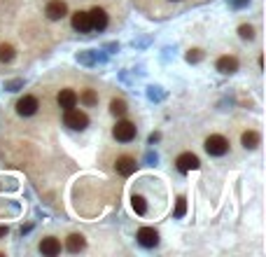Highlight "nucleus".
I'll use <instances>...</instances> for the list:
<instances>
[{"mask_svg":"<svg viewBox=\"0 0 266 257\" xmlns=\"http://www.w3.org/2000/svg\"><path fill=\"white\" fill-rule=\"evenodd\" d=\"M115 168H117V173L119 176H124V178H128V176H133L136 173V168H138V164H136V159L133 157H119V159L115 161Z\"/></svg>","mask_w":266,"mask_h":257,"instance_id":"obj_9","label":"nucleus"},{"mask_svg":"<svg viewBox=\"0 0 266 257\" xmlns=\"http://www.w3.org/2000/svg\"><path fill=\"white\" fill-rule=\"evenodd\" d=\"M201 59H203V52H201V49H189L187 52V61L189 63H199Z\"/></svg>","mask_w":266,"mask_h":257,"instance_id":"obj_21","label":"nucleus"},{"mask_svg":"<svg viewBox=\"0 0 266 257\" xmlns=\"http://www.w3.org/2000/svg\"><path fill=\"white\" fill-rule=\"evenodd\" d=\"M126 103H124V101H121V98H112V101H110V112H112V115L115 117H124L126 115Z\"/></svg>","mask_w":266,"mask_h":257,"instance_id":"obj_17","label":"nucleus"},{"mask_svg":"<svg viewBox=\"0 0 266 257\" xmlns=\"http://www.w3.org/2000/svg\"><path fill=\"white\" fill-rule=\"evenodd\" d=\"M14 54H17V52H14L12 45H7V42L0 45V61L3 63H10L14 59Z\"/></svg>","mask_w":266,"mask_h":257,"instance_id":"obj_19","label":"nucleus"},{"mask_svg":"<svg viewBox=\"0 0 266 257\" xmlns=\"http://www.w3.org/2000/svg\"><path fill=\"white\" fill-rule=\"evenodd\" d=\"M19 87H24V80H12V82H7L5 89H7V92H17Z\"/></svg>","mask_w":266,"mask_h":257,"instance_id":"obj_24","label":"nucleus"},{"mask_svg":"<svg viewBox=\"0 0 266 257\" xmlns=\"http://www.w3.org/2000/svg\"><path fill=\"white\" fill-rule=\"evenodd\" d=\"M175 166H178V171H180V173H192V171H196V168L201 166V161H199V157H196V154L182 152L180 157L175 159Z\"/></svg>","mask_w":266,"mask_h":257,"instance_id":"obj_4","label":"nucleus"},{"mask_svg":"<svg viewBox=\"0 0 266 257\" xmlns=\"http://www.w3.org/2000/svg\"><path fill=\"white\" fill-rule=\"evenodd\" d=\"M82 63H96V61H103V56H96V54H79L77 56Z\"/></svg>","mask_w":266,"mask_h":257,"instance_id":"obj_23","label":"nucleus"},{"mask_svg":"<svg viewBox=\"0 0 266 257\" xmlns=\"http://www.w3.org/2000/svg\"><path fill=\"white\" fill-rule=\"evenodd\" d=\"M56 103H59V108H63V110H70V108L77 105V94H75L73 89H61L59 96H56Z\"/></svg>","mask_w":266,"mask_h":257,"instance_id":"obj_10","label":"nucleus"},{"mask_svg":"<svg viewBox=\"0 0 266 257\" xmlns=\"http://www.w3.org/2000/svg\"><path fill=\"white\" fill-rule=\"evenodd\" d=\"M131 206H133V210H136L138 215H145V213H147V201H145V196L133 194V196H131Z\"/></svg>","mask_w":266,"mask_h":257,"instance_id":"obj_18","label":"nucleus"},{"mask_svg":"<svg viewBox=\"0 0 266 257\" xmlns=\"http://www.w3.org/2000/svg\"><path fill=\"white\" fill-rule=\"evenodd\" d=\"M77 101L82 105H86V108H94V105L98 103V94L94 92V89H84V92L77 96Z\"/></svg>","mask_w":266,"mask_h":257,"instance_id":"obj_16","label":"nucleus"},{"mask_svg":"<svg viewBox=\"0 0 266 257\" xmlns=\"http://www.w3.org/2000/svg\"><path fill=\"white\" fill-rule=\"evenodd\" d=\"M45 14H47V19H52V21H61V19L68 14V5L63 0H52V3H47V7H45Z\"/></svg>","mask_w":266,"mask_h":257,"instance_id":"obj_7","label":"nucleus"},{"mask_svg":"<svg viewBox=\"0 0 266 257\" xmlns=\"http://www.w3.org/2000/svg\"><path fill=\"white\" fill-rule=\"evenodd\" d=\"M84 245H86V241H84V236H82V234H70V236L66 239V248L70 252L84 250Z\"/></svg>","mask_w":266,"mask_h":257,"instance_id":"obj_14","label":"nucleus"},{"mask_svg":"<svg viewBox=\"0 0 266 257\" xmlns=\"http://www.w3.org/2000/svg\"><path fill=\"white\" fill-rule=\"evenodd\" d=\"M187 213V199L185 196H178V203H175V218H185Z\"/></svg>","mask_w":266,"mask_h":257,"instance_id":"obj_20","label":"nucleus"},{"mask_svg":"<svg viewBox=\"0 0 266 257\" xmlns=\"http://www.w3.org/2000/svg\"><path fill=\"white\" fill-rule=\"evenodd\" d=\"M238 35H241L243 40H252V37H254V28H252V26H241V28H238Z\"/></svg>","mask_w":266,"mask_h":257,"instance_id":"obj_22","label":"nucleus"},{"mask_svg":"<svg viewBox=\"0 0 266 257\" xmlns=\"http://www.w3.org/2000/svg\"><path fill=\"white\" fill-rule=\"evenodd\" d=\"M138 243L143 245V248H154V245H159L157 229H152V227H143V229L138 232Z\"/></svg>","mask_w":266,"mask_h":257,"instance_id":"obj_8","label":"nucleus"},{"mask_svg":"<svg viewBox=\"0 0 266 257\" xmlns=\"http://www.w3.org/2000/svg\"><path fill=\"white\" fill-rule=\"evenodd\" d=\"M73 28L79 33H89L91 31V21H89V12H75L73 14Z\"/></svg>","mask_w":266,"mask_h":257,"instance_id":"obj_13","label":"nucleus"},{"mask_svg":"<svg viewBox=\"0 0 266 257\" xmlns=\"http://www.w3.org/2000/svg\"><path fill=\"white\" fill-rule=\"evenodd\" d=\"M7 234H10V227H7V225H0V239H5Z\"/></svg>","mask_w":266,"mask_h":257,"instance_id":"obj_25","label":"nucleus"},{"mask_svg":"<svg viewBox=\"0 0 266 257\" xmlns=\"http://www.w3.org/2000/svg\"><path fill=\"white\" fill-rule=\"evenodd\" d=\"M37 108H40V103H37L35 96H24L17 101V112L21 117H33L37 112Z\"/></svg>","mask_w":266,"mask_h":257,"instance_id":"obj_6","label":"nucleus"},{"mask_svg":"<svg viewBox=\"0 0 266 257\" xmlns=\"http://www.w3.org/2000/svg\"><path fill=\"white\" fill-rule=\"evenodd\" d=\"M136 134H138V128H136L133 122H128V119L117 122L115 128H112V136H115V141H119V143H131L133 138H136Z\"/></svg>","mask_w":266,"mask_h":257,"instance_id":"obj_2","label":"nucleus"},{"mask_svg":"<svg viewBox=\"0 0 266 257\" xmlns=\"http://www.w3.org/2000/svg\"><path fill=\"white\" fill-rule=\"evenodd\" d=\"M241 143L245 150H254V147L259 145V134H257V131H245V134L241 136Z\"/></svg>","mask_w":266,"mask_h":257,"instance_id":"obj_15","label":"nucleus"},{"mask_svg":"<svg viewBox=\"0 0 266 257\" xmlns=\"http://www.w3.org/2000/svg\"><path fill=\"white\" fill-rule=\"evenodd\" d=\"M206 152L210 157H222V154L229 152V141L219 134H212L206 138Z\"/></svg>","mask_w":266,"mask_h":257,"instance_id":"obj_1","label":"nucleus"},{"mask_svg":"<svg viewBox=\"0 0 266 257\" xmlns=\"http://www.w3.org/2000/svg\"><path fill=\"white\" fill-rule=\"evenodd\" d=\"M40 252L47 257H56L61 252V241L54 239V236H47V239L40 241Z\"/></svg>","mask_w":266,"mask_h":257,"instance_id":"obj_11","label":"nucleus"},{"mask_svg":"<svg viewBox=\"0 0 266 257\" xmlns=\"http://www.w3.org/2000/svg\"><path fill=\"white\" fill-rule=\"evenodd\" d=\"M159 138H161L159 134H150V143H152V145H154V143H159Z\"/></svg>","mask_w":266,"mask_h":257,"instance_id":"obj_27","label":"nucleus"},{"mask_svg":"<svg viewBox=\"0 0 266 257\" xmlns=\"http://www.w3.org/2000/svg\"><path fill=\"white\" fill-rule=\"evenodd\" d=\"M150 98H161V92H154V87H150Z\"/></svg>","mask_w":266,"mask_h":257,"instance_id":"obj_26","label":"nucleus"},{"mask_svg":"<svg viewBox=\"0 0 266 257\" xmlns=\"http://www.w3.org/2000/svg\"><path fill=\"white\" fill-rule=\"evenodd\" d=\"M63 122H66L68 128H73V131H82V128L89 126V117H86L84 112H79V110H75V108H70V110H66Z\"/></svg>","mask_w":266,"mask_h":257,"instance_id":"obj_3","label":"nucleus"},{"mask_svg":"<svg viewBox=\"0 0 266 257\" xmlns=\"http://www.w3.org/2000/svg\"><path fill=\"white\" fill-rule=\"evenodd\" d=\"M217 70H219V73H224V75L236 73V70H238L236 56H219V59H217Z\"/></svg>","mask_w":266,"mask_h":257,"instance_id":"obj_12","label":"nucleus"},{"mask_svg":"<svg viewBox=\"0 0 266 257\" xmlns=\"http://www.w3.org/2000/svg\"><path fill=\"white\" fill-rule=\"evenodd\" d=\"M89 21H91V31H105L108 28V12L103 7H94L89 12Z\"/></svg>","mask_w":266,"mask_h":257,"instance_id":"obj_5","label":"nucleus"}]
</instances>
